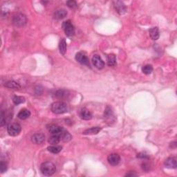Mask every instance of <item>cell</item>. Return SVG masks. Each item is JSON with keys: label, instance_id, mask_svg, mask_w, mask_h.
Masks as SVG:
<instances>
[{"label": "cell", "instance_id": "cell-3", "mask_svg": "<svg viewBox=\"0 0 177 177\" xmlns=\"http://www.w3.org/2000/svg\"><path fill=\"white\" fill-rule=\"evenodd\" d=\"M27 22L26 17L22 13L15 15L12 17V24L17 27L24 26Z\"/></svg>", "mask_w": 177, "mask_h": 177}, {"label": "cell", "instance_id": "cell-30", "mask_svg": "<svg viewBox=\"0 0 177 177\" xmlns=\"http://www.w3.org/2000/svg\"><path fill=\"white\" fill-rule=\"evenodd\" d=\"M137 157L140 158V159H147V158H148V156L145 154L144 153H140L138 154V156H137Z\"/></svg>", "mask_w": 177, "mask_h": 177}, {"label": "cell", "instance_id": "cell-26", "mask_svg": "<svg viewBox=\"0 0 177 177\" xmlns=\"http://www.w3.org/2000/svg\"><path fill=\"white\" fill-rule=\"evenodd\" d=\"M55 95L58 98L63 99V98H66L67 97L68 93H67V91L64 90H58L57 92H56Z\"/></svg>", "mask_w": 177, "mask_h": 177}, {"label": "cell", "instance_id": "cell-29", "mask_svg": "<svg viewBox=\"0 0 177 177\" xmlns=\"http://www.w3.org/2000/svg\"><path fill=\"white\" fill-rule=\"evenodd\" d=\"M5 123H6V119L4 118V111H1V118H0V124H1V126H3Z\"/></svg>", "mask_w": 177, "mask_h": 177}, {"label": "cell", "instance_id": "cell-5", "mask_svg": "<svg viewBox=\"0 0 177 177\" xmlns=\"http://www.w3.org/2000/svg\"><path fill=\"white\" fill-rule=\"evenodd\" d=\"M62 28H63L64 33L66 36L72 37L75 34V28L74 25L72 24L70 20L65 21L62 24Z\"/></svg>", "mask_w": 177, "mask_h": 177}, {"label": "cell", "instance_id": "cell-27", "mask_svg": "<svg viewBox=\"0 0 177 177\" xmlns=\"http://www.w3.org/2000/svg\"><path fill=\"white\" fill-rule=\"evenodd\" d=\"M0 170H1V173H4L7 170V165L3 161H1V163H0Z\"/></svg>", "mask_w": 177, "mask_h": 177}, {"label": "cell", "instance_id": "cell-1", "mask_svg": "<svg viewBox=\"0 0 177 177\" xmlns=\"http://www.w3.org/2000/svg\"><path fill=\"white\" fill-rule=\"evenodd\" d=\"M41 172L44 176H51L56 171L55 165L51 162H44L40 166Z\"/></svg>", "mask_w": 177, "mask_h": 177}, {"label": "cell", "instance_id": "cell-21", "mask_svg": "<svg viewBox=\"0 0 177 177\" xmlns=\"http://www.w3.org/2000/svg\"><path fill=\"white\" fill-rule=\"evenodd\" d=\"M107 64L109 66H114L116 64V58L114 54H109L107 56Z\"/></svg>", "mask_w": 177, "mask_h": 177}, {"label": "cell", "instance_id": "cell-4", "mask_svg": "<svg viewBox=\"0 0 177 177\" xmlns=\"http://www.w3.org/2000/svg\"><path fill=\"white\" fill-rule=\"evenodd\" d=\"M8 133L10 136H17L20 134L21 130H22V127H21L20 125L16 122L14 123L10 124L8 126L7 128Z\"/></svg>", "mask_w": 177, "mask_h": 177}, {"label": "cell", "instance_id": "cell-7", "mask_svg": "<svg viewBox=\"0 0 177 177\" xmlns=\"http://www.w3.org/2000/svg\"><path fill=\"white\" fill-rule=\"evenodd\" d=\"M107 161L110 165L112 166H116L118 165L120 161V156L117 154H111L108 156Z\"/></svg>", "mask_w": 177, "mask_h": 177}, {"label": "cell", "instance_id": "cell-24", "mask_svg": "<svg viewBox=\"0 0 177 177\" xmlns=\"http://www.w3.org/2000/svg\"><path fill=\"white\" fill-rule=\"evenodd\" d=\"M142 71L143 74H146V75H149L152 74V72L153 71V67L152 65H149V64H147L143 66L142 68Z\"/></svg>", "mask_w": 177, "mask_h": 177}, {"label": "cell", "instance_id": "cell-8", "mask_svg": "<svg viewBox=\"0 0 177 177\" xmlns=\"http://www.w3.org/2000/svg\"><path fill=\"white\" fill-rule=\"evenodd\" d=\"M93 64L98 69H102L105 66V62L98 55H94L92 58Z\"/></svg>", "mask_w": 177, "mask_h": 177}, {"label": "cell", "instance_id": "cell-17", "mask_svg": "<svg viewBox=\"0 0 177 177\" xmlns=\"http://www.w3.org/2000/svg\"><path fill=\"white\" fill-rule=\"evenodd\" d=\"M101 131V128L100 127H93L87 129L83 132V134L84 135H93L97 134Z\"/></svg>", "mask_w": 177, "mask_h": 177}, {"label": "cell", "instance_id": "cell-14", "mask_svg": "<svg viewBox=\"0 0 177 177\" xmlns=\"http://www.w3.org/2000/svg\"><path fill=\"white\" fill-rule=\"evenodd\" d=\"M149 33L151 38L153 40H157V39L159 38L160 33L158 27H153V28H150L149 30Z\"/></svg>", "mask_w": 177, "mask_h": 177}, {"label": "cell", "instance_id": "cell-20", "mask_svg": "<svg viewBox=\"0 0 177 177\" xmlns=\"http://www.w3.org/2000/svg\"><path fill=\"white\" fill-rule=\"evenodd\" d=\"M66 49H67V45H66V42L64 39H62L61 41L60 42L59 44V49L60 52L62 55H65L66 52Z\"/></svg>", "mask_w": 177, "mask_h": 177}, {"label": "cell", "instance_id": "cell-12", "mask_svg": "<svg viewBox=\"0 0 177 177\" xmlns=\"http://www.w3.org/2000/svg\"><path fill=\"white\" fill-rule=\"evenodd\" d=\"M80 117L83 120H91L92 118V114L86 108H83L80 111Z\"/></svg>", "mask_w": 177, "mask_h": 177}, {"label": "cell", "instance_id": "cell-13", "mask_svg": "<svg viewBox=\"0 0 177 177\" xmlns=\"http://www.w3.org/2000/svg\"><path fill=\"white\" fill-rule=\"evenodd\" d=\"M165 166L166 168H170V169H174V168H176L177 163L175 158L170 157L166 159V161H165Z\"/></svg>", "mask_w": 177, "mask_h": 177}, {"label": "cell", "instance_id": "cell-31", "mask_svg": "<svg viewBox=\"0 0 177 177\" xmlns=\"http://www.w3.org/2000/svg\"><path fill=\"white\" fill-rule=\"evenodd\" d=\"M137 174L134 172H130L125 175V176H136Z\"/></svg>", "mask_w": 177, "mask_h": 177}, {"label": "cell", "instance_id": "cell-23", "mask_svg": "<svg viewBox=\"0 0 177 177\" xmlns=\"http://www.w3.org/2000/svg\"><path fill=\"white\" fill-rule=\"evenodd\" d=\"M62 147L61 146H58V145H52L47 148L48 151L53 154H58L62 150Z\"/></svg>", "mask_w": 177, "mask_h": 177}, {"label": "cell", "instance_id": "cell-10", "mask_svg": "<svg viewBox=\"0 0 177 177\" xmlns=\"http://www.w3.org/2000/svg\"><path fill=\"white\" fill-rule=\"evenodd\" d=\"M45 140V136L43 134H35L31 137V141L35 144H42Z\"/></svg>", "mask_w": 177, "mask_h": 177}, {"label": "cell", "instance_id": "cell-6", "mask_svg": "<svg viewBox=\"0 0 177 177\" xmlns=\"http://www.w3.org/2000/svg\"><path fill=\"white\" fill-rule=\"evenodd\" d=\"M76 60L81 64L89 66V58L84 52H78V53H76Z\"/></svg>", "mask_w": 177, "mask_h": 177}, {"label": "cell", "instance_id": "cell-2", "mask_svg": "<svg viewBox=\"0 0 177 177\" xmlns=\"http://www.w3.org/2000/svg\"><path fill=\"white\" fill-rule=\"evenodd\" d=\"M51 109L53 113L55 114H62L67 111V105L66 103L61 101L55 102L52 103Z\"/></svg>", "mask_w": 177, "mask_h": 177}, {"label": "cell", "instance_id": "cell-18", "mask_svg": "<svg viewBox=\"0 0 177 177\" xmlns=\"http://www.w3.org/2000/svg\"><path fill=\"white\" fill-rule=\"evenodd\" d=\"M31 116V112L29 110L26 109H23L19 112L17 114L18 118L21 120H26L28 118Z\"/></svg>", "mask_w": 177, "mask_h": 177}, {"label": "cell", "instance_id": "cell-19", "mask_svg": "<svg viewBox=\"0 0 177 177\" xmlns=\"http://www.w3.org/2000/svg\"><path fill=\"white\" fill-rule=\"evenodd\" d=\"M4 86L7 88L12 89H20L21 86L19 84V83L15 82V81H8L4 84Z\"/></svg>", "mask_w": 177, "mask_h": 177}, {"label": "cell", "instance_id": "cell-28", "mask_svg": "<svg viewBox=\"0 0 177 177\" xmlns=\"http://www.w3.org/2000/svg\"><path fill=\"white\" fill-rule=\"evenodd\" d=\"M66 5L68 8H74L77 7V4L75 1H73V0H70V1H66Z\"/></svg>", "mask_w": 177, "mask_h": 177}, {"label": "cell", "instance_id": "cell-22", "mask_svg": "<svg viewBox=\"0 0 177 177\" xmlns=\"http://www.w3.org/2000/svg\"><path fill=\"white\" fill-rule=\"evenodd\" d=\"M61 139L57 135H52L49 139V143L52 145H56L60 143Z\"/></svg>", "mask_w": 177, "mask_h": 177}, {"label": "cell", "instance_id": "cell-15", "mask_svg": "<svg viewBox=\"0 0 177 177\" xmlns=\"http://www.w3.org/2000/svg\"><path fill=\"white\" fill-rule=\"evenodd\" d=\"M59 136L60 139H61L62 141H64V142H68V141H70L72 138L71 135L65 129H63V130H62V132H61V134H60Z\"/></svg>", "mask_w": 177, "mask_h": 177}, {"label": "cell", "instance_id": "cell-16", "mask_svg": "<svg viewBox=\"0 0 177 177\" xmlns=\"http://www.w3.org/2000/svg\"><path fill=\"white\" fill-rule=\"evenodd\" d=\"M66 15H67V12L64 9L58 10L54 12V18L56 20H62L65 17Z\"/></svg>", "mask_w": 177, "mask_h": 177}, {"label": "cell", "instance_id": "cell-9", "mask_svg": "<svg viewBox=\"0 0 177 177\" xmlns=\"http://www.w3.org/2000/svg\"><path fill=\"white\" fill-rule=\"evenodd\" d=\"M114 7H115L116 11L120 15H123L127 11V7L122 1H115L114 2Z\"/></svg>", "mask_w": 177, "mask_h": 177}, {"label": "cell", "instance_id": "cell-25", "mask_svg": "<svg viewBox=\"0 0 177 177\" xmlns=\"http://www.w3.org/2000/svg\"><path fill=\"white\" fill-rule=\"evenodd\" d=\"M12 101H13L14 104L18 105H20V104L24 103L25 102V98L22 96H17V95H16V96L13 97V98H12Z\"/></svg>", "mask_w": 177, "mask_h": 177}, {"label": "cell", "instance_id": "cell-11", "mask_svg": "<svg viewBox=\"0 0 177 177\" xmlns=\"http://www.w3.org/2000/svg\"><path fill=\"white\" fill-rule=\"evenodd\" d=\"M48 129H49V132L51 133L52 135H57V136H59L64 128L62 127L55 125H51L49 126V127Z\"/></svg>", "mask_w": 177, "mask_h": 177}]
</instances>
